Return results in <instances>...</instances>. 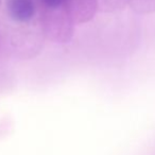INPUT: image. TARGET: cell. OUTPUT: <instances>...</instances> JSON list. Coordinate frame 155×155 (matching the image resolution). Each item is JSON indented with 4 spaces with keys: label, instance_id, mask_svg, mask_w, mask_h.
I'll return each mask as SVG.
<instances>
[{
    "label": "cell",
    "instance_id": "obj_1",
    "mask_svg": "<svg viewBox=\"0 0 155 155\" xmlns=\"http://www.w3.org/2000/svg\"><path fill=\"white\" fill-rule=\"evenodd\" d=\"M8 10L11 17L17 21H28L35 12L32 0H9Z\"/></svg>",
    "mask_w": 155,
    "mask_h": 155
},
{
    "label": "cell",
    "instance_id": "obj_2",
    "mask_svg": "<svg viewBox=\"0 0 155 155\" xmlns=\"http://www.w3.org/2000/svg\"><path fill=\"white\" fill-rule=\"evenodd\" d=\"M44 2V5L48 8H51V9H54V8L60 7L63 3L64 0H41Z\"/></svg>",
    "mask_w": 155,
    "mask_h": 155
}]
</instances>
